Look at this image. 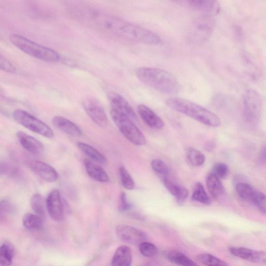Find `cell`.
Listing matches in <instances>:
<instances>
[{
	"label": "cell",
	"instance_id": "30bf717a",
	"mask_svg": "<svg viewBox=\"0 0 266 266\" xmlns=\"http://www.w3.org/2000/svg\"><path fill=\"white\" fill-rule=\"evenodd\" d=\"M46 206L52 220L57 222H61L64 220V205L59 190H53L49 193L46 201Z\"/></svg>",
	"mask_w": 266,
	"mask_h": 266
},
{
	"label": "cell",
	"instance_id": "6da1fadb",
	"mask_svg": "<svg viewBox=\"0 0 266 266\" xmlns=\"http://www.w3.org/2000/svg\"><path fill=\"white\" fill-rule=\"evenodd\" d=\"M102 24L106 29L117 36L129 41L153 45H157L162 42L161 37L155 33L116 17H104Z\"/></svg>",
	"mask_w": 266,
	"mask_h": 266
},
{
	"label": "cell",
	"instance_id": "277c9868",
	"mask_svg": "<svg viewBox=\"0 0 266 266\" xmlns=\"http://www.w3.org/2000/svg\"><path fill=\"white\" fill-rule=\"evenodd\" d=\"M10 40L16 47L36 59L50 63L58 62L60 60L59 53L55 50L35 43L22 35L12 34Z\"/></svg>",
	"mask_w": 266,
	"mask_h": 266
},
{
	"label": "cell",
	"instance_id": "83f0119b",
	"mask_svg": "<svg viewBox=\"0 0 266 266\" xmlns=\"http://www.w3.org/2000/svg\"><path fill=\"white\" fill-rule=\"evenodd\" d=\"M15 206L9 199L0 201V224L6 222L13 214Z\"/></svg>",
	"mask_w": 266,
	"mask_h": 266
},
{
	"label": "cell",
	"instance_id": "ba28073f",
	"mask_svg": "<svg viewBox=\"0 0 266 266\" xmlns=\"http://www.w3.org/2000/svg\"><path fill=\"white\" fill-rule=\"evenodd\" d=\"M84 109L87 114L96 125L102 128L109 126V119L103 106L97 99L91 98L83 103Z\"/></svg>",
	"mask_w": 266,
	"mask_h": 266
},
{
	"label": "cell",
	"instance_id": "2e32d148",
	"mask_svg": "<svg viewBox=\"0 0 266 266\" xmlns=\"http://www.w3.org/2000/svg\"><path fill=\"white\" fill-rule=\"evenodd\" d=\"M16 135L21 145L25 150L34 155H40L43 153L44 146L37 139L23 132H18Z\"/></svg>",
	"mask_w": 266,
	"mask_h": 266
},
{
	"label": "cell",
	"instance_id": "e0dca14e",
	"mask_svg": "<svg viewBox=\"0 0 266 266\" xmlns=\"http://www.w3.org/2000/svg\"><path fill=\"white\" fill-rule=\"evenodd\" d=\"M52 124L57 128L66 134L77 137L82 135V130L75 123L61 116L53 118Z\"/></svg>",
	"mask_w": 266,
	"mask_h": 266
},
{
	"label": "cell",
	"instance_id": "4fadbf2b",
	"mask_svg": "<svg viewBox=\"0 0 266 266\" xmlns=\"http://www.w3.org/2000/svg\"><path fill=\"white\" fill-rule=\"evenodd\" d=\"M108 96L112 109L126 115L132 120H137L134 110L125 98L116 92L111 93Z\"/></svg>",
	"mask_w": 266,
	"mask_h": 266
},
{
	"label": "cell",
	"instance_id": "d590c367",
	"mask_svg": "<svg viewBox=\"0 0 266 266\" xmlns=\"http://www.w3.org/2000/svg\"><path fill=\"white\" fill-rule=\"evenodd\" d=\"M229 169L227 165L223 163L216 164L211 173L215 174L220 179H224L228 173Z\"/></svg>",
	"mask_w": 266,
	"mask_h": 266
},
{
	"label": "cell",
	"instance_id": "52a82bcc",
	"mask_svg": "<svg viewBox=\"0 0 266 266\" xmlns=\"http://www.w3.org/2000/svg\"><path fill=\"white\" fill-rule=\"evenodd\" d=\"M243 106L246 120L252 125H256L260 119L262 112L260 95L254 90H248L243 96Z\"/></svg>",
	"mask_w": 266,
	"mask_h": 266
},
{
	"label": "cell",
	"instance_id": "cb8c5ba5",
	"mask_svg": "<svg viewBox=\"0 0 266 266\" xmlns=\"http://www.w3.org/2000/svg\"><path fill=\"white\" fill-rule=\"evenodd\" d=\"M171 262L181 266H199L184 254L175 251H170L166 254Z\"/></svg>",
	"mask_w": 266,
	"mask_h": 266
},
{
	"label": "cell",
	"instance_id": "603a6c76",
	"mask_svg": "<svg viewBox=\"0 0 266 266\" xmlns=\"http://www.w3.org/2000/svg\"><path fill=\"white\" fill-rule=\"evenodd\" d=\"M239 197L242 200L253 204L258 194V191L249 184L240 183L236 187Z\"/></svg>",
	"mask_w": 266,
	"mask_h": 266
},
{
	"label": "cell",
	"instance_id": "d4e9b609",
	"mask_svg": "<svg viewBox=\"0 0 266 266\" xmlns=\"http://www.w3.org/2000/svg\"><path fill=\"white\" fill-rule=\"evenodd\" d=\"M23 224L31 231H40L43 227V219L37 215L27 214L23 218Z\"/></svg>",
	"mask_w": 266,
	"mask_h": 266
},
{
	"label": "cell",
	"instance_id": "d6986e66",
	"mask_svg": "<svg viewBox=\"0 0 266 266\" xmlns=\"http://www.w3.org/2000/svg\"><path fill=\"white\" fill-rule=\"evenodd\" d=\"M164 183L169 192L175 198L177 203L182 204L188 197V190L171 181L168 176L164 177Z\"/></svg>",
	"mask_w": 266,
	"mask_h": 266
},
{
	"label": "cell",
	"instance_id": "f546056e",
	"mask_svg": "<svg viewBox=\"0 0 266 266\" xmlns=\"http://www.w3.org/2000/svg\"><path fill=\"white\" fill-rule=\"evenodd\" d=\"M31 206L35 215L39 216L42 219L45 217V209L43 199L41 194L35 193L33 195L31 199Z\"/></svg>",
	"mask_w": 266,
	"mask_h": 266
},
{
	"label": "cell",
	"instance_id": "484cf974",
	"mask_svg": "<svg viewBox=\"0 0 266 266\" xmlns=\"http://www.w3.org/2000/svg\"><path fill=\"white\" fill-rule=\"evenodd\" d=\"M14 250L11 245L5 243L0 246V264L10 266L13 262Z\"/></svg>",
	"mask_w": 266,
	"mask_h": 266
},
{
	"label": "cell",
	"instance_id": "8d00e7d4",
	"mask_svg": "<svg viewBox=\"0 0 266 266\" xmlns=\"http://www.w3.org/2000/svg\"><path fill=\"white\" fill-rule=\"evenodd\" d=\"M265 196L263 193L258 191L257 197L253 203L254 205L261 212L265 215L266 211Z\"/></svg>",
	"mask_w": 266,
	"mask_h": 266
},
{
	"label": "cell",
	"instance_id": "ffe728a7",
	"mask_svg": "<svg viewBox=\"0 0 266 266\" xmlns=\"http://www.w3.org/2000/svg\"><path fill=\"white\" fill-rule=\"evenodd\" d=\"M132 260V252L127 246L118 248L112 260V266H130Z\"/></svg>",
	"mask_w": 266,
	"mask_h": 266
},
{
	"label": "cell",
	"instance_id": "7a4b0ae2",
	"mask_svg": "<svg viewBox=\"0 0 266 266\" xmlns=\"http://www.w3.org/2000/svg\"><path fill=\"white\" fill-rule=\"evenodd\" d=\"M136 76L141 81L159 92L175 95L180 86L178 80L172 73L164 69L143 67L138 69Z\"/></svg>",
	"mask_w": 266,
	"mask_h": 266
},
{
	"label": "cell",
	"instance_id": "ac0fdd59",
	"mask_svg": "<svg viewBox=\"0 0 266 266\" xmlns=\"http://www.w3.org/2000/svg\"><path fill=\"white\" fill-rule=\"evenodd\" d=\"M84 164L87 174L93 180L102 183L109 182V175L99 165L87 159Z\"/></svg>",
	"mask_w": 266,
	"mask_h": 266
},
{
	"label": "cell",
	"instance_id": "8fae6325",
	"mask_svg": "<svg viewBox=\"0 0 266 266\" xmlns=\"http://www.w3.org/2000/svg\"><path fill=\"white\" fill-rule=\"evenodd\" d=\"M30 169L41 179L48 183H55L59 179L56 169L51 166L40 161H31L28 164Z\"/></svg>",
	"mask_w": 266,
	"mask_h": 266
},
{
	"label": "cell",
	"instance_id": "5b68a950",
	"mask_svg": "<svg viewBox=\"0 0 266 266\" xmlns=\"http://www.w3.org/2000/svg\"><path fill=\"white\" fill-rule=\"evenodd\" d=\"M111 116L117 128L129 141L135 145L141 146L146 144V139L143 133L130 118L112 109Z\"/></svg>",
	"mask_w": 266,
	"mask_h": 266
},
{
	"label": "cell",
	"instance_id": "9c48e42d",
	"mask_svg": "<svg viewBox=\"0 0 266 266\" xmlns=\"http://www.w3.org/2000/svg\"><path fill=\"white\" fill-rule=\"evenodd\" d=\"M116 232L120 240L129 244L139 245L147 240V236L143 231L129 225L118 226Z\"/></svg>",
	"mask_w": 266,
	"mask_h": 266
},
{
	"label": "cell",
	"instance_id": "ab89813d",
	"mask_svg": "<svg viewBox=\"0 0 266 266\" xmlns=\"http://www.w3.org/2000/svg\"><path fill=\"white\" fill-rule=\"evenodd\" d=\"M259 159L262 163H264L265 162V149L264 147L261 149V151H260L259 154Z\"/></svg>",
	"mask_w": 266,
	"mask_h": 266
},
{
	"label": "cell",
	"instance_id": "f35d334b",
	"mask_svg": "<svg viewBox=\"0 0 266 266\" xmlns=\"http://www.w3.org/2000/svg\"><path fill=\"white\" fill-rule=\"evenodd\" d=\"M0 69L8 73H13L15 70L12 64L1 55H0Z\"/></svg>",
	"mask_w": 266,
	"mask_h": 266
},
{
	"label": "cell",
	"instance_id": "7402d4cb",
	"mask_svg": "<svg viewBox=\"0 0 266 266\" xmlns=\"http://www.w3.org/2000/svg\"><path fill=\"white\" fill-rule=\"evenodd\" d=\"M206 184L207 189L212 197L218 198L224 192L225 189L221 179L212 173H209L206 177Z\"/></svg>",
	"mask_w": 266,
	"mask_h": 266
},
{
	"label": "cell",
	"instance_id": "1f68e13d",
	"mask_svg": "<svg viewBox=\"0 0 266 266\" xmlns=\"http://www.w3.org/2000/svg\"><path fill=\"white\" fill-rule=\"evenodd\" d=\"M119 175L122 185L124 188L129 190L134 189L135 182L132 176L125 167L122 166L120 167Z\"/></svg>",
	"mask_w": 266,
	"mask_h": 266
},
{
	"label": "cell",
	"instance_id": "f1b7e54d",
	"mask_svg": "<svg viewBox=\"0 0 266 266\" xmlns=\"http://www.w3.org/2000/svg\"><path fill=\"white\" fill-rule=\"evenodd\" d=\"M191 200L206 205L211 203V200L201 183H197L195 186Z\"/></svg>",
	"mask_w": 266,
	"mask_h": 266
},
{
	"label": "cell",
	"instance_id": "e575fe53",
	"mask_svg": "<svg viewBox=\"0 0 266 266\" xmlns=\"http://www.w3.org/2000/svg\"><path fill=\"white\" fill-rule=\"evenodd\" d=\"M13 171V167L8 159L0 156V176H4L11 174Z\"/></svg>",
	"mask_w": 266,
	"mask_h": 266
},
{
	"label": "cell",
	"instance_id": "4316f807",
	"mask_svg": "<svg viewBox=\"0 0 266 266\" xmlns=\"http://www.w3.org/2000/svg\"><path fill=\"white\" fill-rule=\"evenodd\" d=\"M186 155L189 163L194 167H200L205 162L204 155L193 148H187L185 150Z\"/></svg>",
	"mask_w": 266,
	"mask_h": 266
},
{
	"label": "cell",
	"instance_id": "74e56055",
	"mask_svg": "<svg viewBox=\"0 0 266 266\" xmlns=\"http://www.w3.org/2000/svg\"><path fill=\"white\" fill-rule=\"evenodd\" d=\"M131 205L128 201L126 193L122 192L120 196V209L122 211H127L131 208Z\"/></svg>",
	"mask_w": 266,
	"mask_h": 266
},
{
	"label": "cell",
	"instance_id": "8992f818",
	"mask_svg": "<svg viewBox=\"0 0 266 266\" xmlns=\"http://www.w3.org/2000/svg\"><path fill=\"white\" fill-rule=\"evenodd\" d=\"M16 122L27 129L48 138L55 136L52 130L46 123L22 110L15 111L13 114Z\"/></svg>",
	"mask_w": 266,
	"mask_h": 266
},
{
	"label": "cell",
	"instance_id": "d6a6232c",
	"mask_svg": "<svg viewBox=\"0 0 266 266\" xmlns=\"http://www.w3.org/2000/svg\"><path fill=\"white\" fill-rule=\"evenodd\" d=\"M152 169L156 173L168 176L169 174V170L166 164L161 159L155 158L153 159L151 163Z\"/></svg>",
	"mask_w": 266,
	"mask_h": 266
},
{
	"label": "cell",
	"instance_id": "7c38bea8",
	"mask_svg": "<svg viewBox=\"0 0 266 266\" xmlns=\"http://www.w3.org/2000/svg\"><path fill=\"white\" fill-rule=\"evenodd\" d=\"M187 3L189 7L206 17L217 15L221 10L220 3L214 0H190Z\"/></svg>",
	"mask_w": 266,
	"mask_h": 266
},
{
	"label": "cell",
	"instance_id": "5bb4252c",
	"mask_svg": "<svg viewBox=\"0 0 266 266\" xmlns=\"http://www.w3.org/2000/svg\"><path fill=\"white\" fill-rule=\"evenodd\" d=\"M230 252L234 256L256 263H264L266 255L263 251L247 249L245 247H234L230 248Z\"/></svg>",
	"mask_w": 266,
	"mask_h": 266
},
{
	"label": "cell",
	"instance_id": "4dcf8cb0",
	"mask_svg": "<svg viewBox=\"0 0 266 266\" xmlns=\"http://www.w3.org/2000/svg\"><path fill=\"white\" fill-rule=\"evenodd\" d=\"M197 259L206 266H228L223 260L210 254H201L197 256Z\"/></svg>",
	"mask_w": 266,
	"mask_h": 266
},
{
	"label": "cell",
	"instance_id": "9a60e30c",
	"mask_svg": "<svg viewBox=\"0 0 266 266\" xmlns=\"http://www.w3.org/2000/svg\"><path fill=\"white\" fill-rule=\"evenodd\" d=\"M137 112L142 120L149 127L161 130L165 127L163 120L153 111L144 104H140L137 107Z\"/></svg>",
	"mask_w": 266,
	"mask_h": 266
},
{
	"label": "cell",
	"instance_id": "836d02e7",
	"mask_svg": "<svg viewBox=\"0 0 266 266\" xmlns=\"http://www.w3.org/2000/svg\"><path fill=\"white\" fill-rule=\"evenodd\" d=\"M139 251L142 255L147 257H152L157 252V247L153 244L144 242L139 244Z\"/></svg>",
	"mask_w": 266,
	"mask_h": 266
},
{
	"label": "cell",
	"instance_id": "44dd1931",
	"mask_svg": "<svg viewBox=\"0 0 266 266\" xmlns=\"http://www.w3.org/2000/svg\"><path fill=\"white\" fill-rule=\"evenodd\" d=\"M77 145L81 151L94 163L102 165L108 164L107 157L92 146L82 143V142H78Z\"/></svg>",
	"mask_w": 266,
	"mask_h": 266
},
{
	"label": "cell",
	"instance_id": "3957f363",
	"mask_svg": "<svg viewBox=\"0 0 266 266\" xmlns=\"http://www.w3.org/2000/svg\"><path fill=\"white\" fill-rule=\"evenodd\" d=\"M166 103L172 110L184 114L206 126L217 128L221 125V120L218 115L190 100L173 97L168 98Z\"/></svg>",
	"mask_w": 266,
	"mask_h": 266
}]
</instances>
